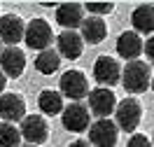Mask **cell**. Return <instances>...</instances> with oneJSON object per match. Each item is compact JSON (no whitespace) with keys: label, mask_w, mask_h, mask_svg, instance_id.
<instances>
[{"label":"cell","mask_w":154,"mask_h":147,"mask_svg":"<svg viewBox=\"0 0 154 147\" xmlns=\"http://www.w3.org/2000/svg\"><path fill=\"white\" fill-rule=\"evenodd\" d=\"M152 82V70L145 61H128L122 70V84L128 93H143Z\"/></svg>","instance_id":"1"},{"label":"cell","mask_w":154,"mask_h":147,"mask_svg":"<svg viewBox=\"0 0 154 147\" xmlns=\"http://www.w3.org/2000/svg\"><path fill=\"white\" fill-rule=\"evenodd\" d=\"M140 119H143V105H140V100L133 96L124 98V100H119L115 108V124L119 131H126V133H133L138 124H140Z\"/></svg>","instance_id":"2"},{"label":"cell","mask_w":154,"mask_h":147,"mask_svg":"<svg viewBox=\"0 0 154 147\" xmlns=\"http://www.w3.org/2000/svg\"><path fill=\"white\" fill-rule=\"evenodd\" d=\"M89 79L82 70H66L61 75V96L70 98L72 103H79L89 96Z\"/></svg>","instance_id":"3"},{"label":"cell","mask_w":154,"mask_h":147,"mask_svg":"<svg viewBox=\"0 0 154 147\" xmlns=\"http://www.w3.org/2000/svg\"><path fill=\"white\" fill-rule=\"evenodd\" d=\"M19 133H21V140H26L28 145H42L47 142L49 138V124L42 115H26L21 119V126H19Z\"/></svg>","instance_id":"4"},{"label":"cell","mask_w":154,"mask_h":147,"mask_svg":"<svg viewBox=\"0 0 154 147\" xmlns=\"http://www.w3.org/2000/svg\"><path fill=\"white\" fill-rule=\"evenodd\" d=\"M23 42L26 47L45 51L49 49V44L54 42V30L45 19H33L30 23H26V33H23Z\"/></svg>","instance_id":"5"},{"label":"cell","mask_w":154,"mask_h":147,"mask_svg":"<svg viewBox=\"0 0 154 147\" xmlns=\"http://www.w3.org/2000/svg\"><path fill=\"white\" fill-rule=\"evenodd\" d=\"M94 79H96L100 87L112 89L115 84L122 82V66L119 61L112 56H98L94 63Z\"/></svg>","instance_id":"6"},{"label":"cell","mask_w":154,"mask_h":147,"mask_svg":"<svg viewBox=\"0 0 154 147\" xmlns=\"http://www.w3.org/2000/svg\"><path fill=\"white\" fill-rule=\"evenodd\" d=\"M61 121H63V128L70 131V133H82L87 131L89 124H91V112H89L87 105L82 103H70L63 108L61 112Z\"/></svg>","instance_id":"7"},{"label":"cell","mask_w":154,"mask_h":147,"mask_svg":"<svg viewBox=\"0 0 154 147\" xmlns=\"http://www.w3.org/2000/svg\"><path fill=\"white\" fill-rule=\"evenodd\" d=\"M119 138V128L112 119H98L89 128V145L91 147H115Z\"/></svg>","instance_id":"8"},{"label":"cell","mask_w":154,"mask_h":147,"mask_svg":"<svg viewBox=\"0 0 154 147\" xmlns=\"http://www.w3.org/2000/svg\"><path fill=\"white\" fill-rule=\"evenodd\" d=\"M89 112H94L98 119H107L117 108V96L112 93V89L98 87L89 91Z\"/></svg>","instance_id":"9"},{"label":"cell","mask_w":154,"mask_h":147,"mask_svg":"<svg viewBox=\"0 0 154 147\" xmlns=\"http://www.w3.org/2000/svg\"><path fill=\"white\" fill-rule=\"evenodd\" d=\"M23 33H26V23H23V19L19 14L0 17V42H5L10 47H17L23 40Z\"/></svg>","instance_id":"10"},{"label":"cell","mask_w":154,"mask_h":147,"mask_svg":"<svg viewBox=\"0 0 154 147\" xmlns=\"http://www.w3.org/2000/svg\"><path fill=\"white\" fill-rule=\"evenodd\" d=\"M56 51L61 59H70L75 61L82 56V51H84V40L82 35L77 33V30H63L61 35L56 38Z\"/></svg>","instance_id":"11"},{"label":"cell","mask_w":154,"mask_h":147,"mask_svg":"<svg viewBox=\"0 0 154 147\" xmlns=\"http://www.w3.org/2000/svg\"><path fill=\"white\" fill-rule=\"evenodd\" d=\"M0 70L5 72V77H21L26 70V54L19 47H7L0 54Z\"/></svg>","instance_id":"12"},{"label":"cell","mask_w":154,"mask_h":147,"mask_svg":"<svg viewBox=\"0 0 154 147\" xmlns=\"http://www.w3.org/2000/svg\"><path fill=\"white\" fill-rule=\"evenodd\" d=\"M0 117L7 124L21 121L26 117V100L19 93H2L0 96Z\"/></svg>","instance_id":"13"},{"label":"cell","mask_w":154,"mask_h":147,"mask_svg":"<svg viewBox=\"0 0 154 147\" xmlns=\"http://www.w3.org/2000/svg\"><path fill=\"white\" fill-rule=\"evenodd\" d=\"M143 47L145 42L135 30H124L117 38V54L126 61H138V56L143 54Z\"/></svg>","instance_id":"14"},{"label":"cell","mask_w":154,"mask_h":147,"mask_svg":"<svg viewBox=\"0 0 154 147\" xmlns=\"http://www.w3.org/2000/svg\"><path fill=\"white\" fill-rule=\"evenodd\" d=\"M82 21H84V5L66 2L56 7V23L63 26L66 30H75L77 26H82Z\"/></svg>","instance_id":"15"},{"label":"cell","mask_w":154,"mask_h":147,"mask_svg":"<svg viewBox=\"0 0 154 147\" xmlns=\"http://www.w3.org/2000/svg\"><path fill=\"white\" fill-rule=\"evenodd\" d=\"M79 28H82L79 30L82 40L89 42V44H100V42L105 40V35H107V26H105V21L100 19V17H84V21H82Z\"/></svg>","instance_id":"16"},{"label":"cell","mask_w":154,"mask_h":147,"mask_svg":"<svg viewBox=\"0 0 154 147\" xmlns=\"http://www.w3.org/2000/svg\"><path fill=\"white\" fill-rule=\"evenodd\" d=\"M131 23L138 35L154 33V5H138L131 14Z\"/></svg>","instance_id":"17"},{"label":"cell","mask_w":154,"mask_h":147,"mask_svg":"<svg viewBox=\"0 0 154 147\" xmlns=\"http://www.w3.org/2000/svg\"><path fill=\"white\" fill-rule=\"evenodd\" d=\"M38 105H40V112L47 115V117L61 115V112H63V96H61V91L45 89V91L38 96Z\"/></svg>","instance_id":"18"},{"label":"cell","mask_w":154,"mask_h":147,"mask_svg":"<svg viewBox=\"0 0 154 147\" xmlns=\"http://www.w3.org/2000/svg\"><path fill=\"white\" fill-rule=\"evenodd\" d=\"M61 68V56H58V51L49 47L45 51H40L38 56H35V70L42 72V75H54L56 70Z\"/></svg>","instance_id":"19"},{"label":"cell","mask_w":154,"mask_h":147,"mask_svg":"<svg viewBox=\"0 0 154 147\" xmlns=\"http://www.w3.org/2000/svg\"><path fill=\"white\" fill-rule=\"evenodd\" d=\"M0 147H21V133L14 124H0Z\"/></svg>","instance_id":"20"},{"label":"cell","mask_w":154,"mask_h":147,"mask_svg":"<svg viewBox=\"0 0 154 147\" xmlns=\"http://www.w3.org/2000/svg\"><path fill=\"white\" fill-rule=\"evenodd\" d=\"M84 10H87L91 17H100V14H110V12L115 10V5H112V2H105V5H98V2H89V5H84Z\"/></svg>","instance_id":"21"},{"label":"cell","mask_w":154,"mask_h":147,"mask_svg":"<svg viewBox=\"0 0 154 147\" xmlns=\"http://www.w3.org/2000/svg\"><path fill=\"white\" fill-rule=\"evenodd\" d=\"M126 147H154V145H152V140H149L147 136H143V133H133V136L128 138Z\"/></svg>","instance_id":"22"},{"label":"cell","mask_w":154,"mask_h":147,"mask_svg":"<svg viewBox=\"0 0 154 147\" xmlns=\"http://www.w3.org/2000/svg\"><path fill=\"white\" fill-rule=\"evenodd\" d=\"M143 51H145V54H147V59H149V61H152V63H154V35H152V38H149V40H147V44H145V47H143Z\"/></svg>","instance_id":"23"},{"label":"cell","mask_w":154,"mask_h":147,"mask_svg":"<svg viewBox=\"0 0 154 147\" xmlns=\"http://www.w3.org/2000/svg\"><path fill=\"white\" fill-rule=\"evenodd\" d=\"M68 147H91V145H89V140H72Z\"/></svg>","instance_id":"24"},{"label":"cell","mask_w":154,"mask_h":147,"mask_svg":"<svg viewBox=\"0 0 154 147\" xmlns=\"http://www.w3.org/2000/svg\"><path fill=\"white\" fill-rule=\"evenodd\" d=\"M5 87H7V77H5V72L0 70V93L5 91Z\"/></svg>","instance_id":"25"},{"label":"cell","mask_w":154,"mask_h":147,"mask_svg":"<svg viewBox=\"0 0 154 147\" xmlns=\"http://www.w3.org/2000/svg\"><path fill=\"white\" fill-rule=\"evenodd\" d=\"M149 87H152V91H154V75H152V82H149Z\"/></svg>","instance_id":"26"},{"label":"cell","mask_w":154,"mask_h":147,"mask_svg":"<svg viewBox=\"0 0 154 147\" xmlns=\"http://www.w3.org/2000/svg\"><path fill=\"white\" fill-rule=\"evenodd\" d=\"M21 147H35V145H21Z\"/></svg>","instance_id":"27"},{"label":"cell","mask_w":154,"mask_h":147,"mask_svg":"<svg viewBox=\"0 0 154 147\" xmlns=\"http://www.w3.org/2000/svg\"><path fill=\"white\" fill-rule=\"evenodd\" d=\"M0 54H2V42H0Z\"/></svg>","instance_id":"28"},{"label":"cell","mask_w":154,"mask_h":147,"mask_svg":"<svg viewBox=\"0 0 154 147\" xmlns=\"http://www.w3.org/2000/svg\"><path fill=\"white\" fill-rule=\"evenodd\" d=\"M152 145H154V133H152Z\"/></svg>","instance_id":"29"}]
</instances>
